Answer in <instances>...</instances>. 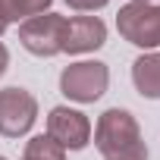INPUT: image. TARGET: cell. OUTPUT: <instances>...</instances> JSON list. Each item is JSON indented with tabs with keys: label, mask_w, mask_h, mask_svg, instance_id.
Masks as SVG:
<instances>
[{
	"label": "cell",
	"mask_w": 160,
	"mask_h": 160,
	"mask_svg": "<svg viewBox=\"0 0 160 160\" xmlns=\"http://www.w3.org/2000/svg\"><path fill=\"white\" fill-rule=\"evenodd\" d=\"M119 35L135 47H160V3H129L116 16Z\"/></svg>",
	"instance_id": "3"
},
{
	"label": "cell",
	"mask_w": 160,
	"mask_h": 160,
	"mask_svg": "<svg viewBox=\"0 0 160 160\" xmlns=\"http://www.w3.org/2000/svg\"><path fill=\"white\" fill-rule=\"evenodd\" d=\"M110 85V72L98 60H82V63H69L60 72V91L69 101L78 104H94Z\"/></svg>",
	"instance_id": "2"
},
{
	"label": "cell",
	"mask_w": 160,
	"mask_h": 160,
	"mask_svg": "<svg viewBox=\"0 0 160 160\" xmlns=\"http://www.w3.org/2000/svg\"><path fill=\"white\" fill-rule=\"evenodd\" d=\"M66 3H69L72 10H82V13H94V10L107 7L110 0H66Z\"/></svg>",
	"instance_id": "11"
},
{
	"label": "cell",
	"mask_w": 160,
	"mask_h": 160,
	"mask_svg": "<svg viewBox=\"0 0 160 160\" xmlns=\"http://www.w3.org/2000/svg\"><path fill=\"white\" fill-rule=\"evenodd\" d=\"M38 119V101L25 88H3L0 91V135L19 138Z\"/></svg>",
	"instance_id": "5"
},
{
	"label": "cell",
	"mask_w": 160,
	"mask_h": 160,
	"mask_svg": "<svg viewBox=\"0 0 160 160\" xmlns=\"http://www.w3.org/2000/svg\"><path fill=\"white\" fill-rule=\"evenodd\" d=\"M107 41V25L98 16H75L66 19L63 28V53H88Z\"/></svg>",
	"instance_id": "7"
},
{
	"label": "cell",
	"mask_w": 160,
	"mask_h": 160,
	"mask_svg": "<svg viewBox=\"0 0 160 160\" xmlns=\"http://www.w3.org/2000/svg\"><path fill=\"white\" fill-rule=\"evenodd\" d=\"M0 160H7V157H0Z\"/></svg>",
	"instance_id": "15"
},
{
	"label": "cell",
	"mask_w": 160,
	"mask_h": 160,
	"mask_svg": "<svg viewBox=\"0 0 160 160\" xmlns=\"http://www.w3.org/2000/svg\"><path fill=\"white\" fill-rule=\"evenodd\" d=\"M94 144L104 160H148V144L129 110L110 107L94 126Z\"/></svg>",
	"instance_id": "1"
},
{
	"label": "cell",
	"mask_w": 160,
	"mask_h": 160,
	"mask_svg": "<svg viewBox=\"0 0 160 160\" xmlns=\"http://www.w3.org/2000/svg\"><path fill=\"white\" fill-rule=\"evenodd\" d=\"M132 82L141 98H160V53H144L132 63Z\"/></svg>",
	"instance_id": "8"
},
{
	"label": "cell",
	"mask_w": 160,
	"mask_h": 160,
	"mask_svg": "<svg viewBox=\"0 0 160 160\" xmlns=\"http://www.w3.org/2000/svg\"><path fill=\"white\" fill-rule=\"evenodd\" d=\"M22 160H66V151H63L53 138H47V135H35V138L25 144Z\"/></svg>",
	"instance_id": "10"
},
{
	"label": "cell",
	"mask_w": 160,
	"mask_h": 160,
	"mask_svg": "<svg viewBox=\"0 0 160 160\" xmlns=\"http://www.w3.org/2000/svg\"><path fill=\"white\" fill-rule=\"evenodd\" d=\"M132 3H157V0H132Z\"/></svg>",
	"instance_id": "13"
},
{
	"label": "cell",
	"mask_w": 160,
	"mask_h": 160,
	"mask_svg": "<svg viewBox=\"0 0 160 160\" xmlns=\"http://www.w3.org/2000/svg\"><path fill=\"white\" fill-rule=\"evenodd\" d=\"M7 63H10V53H7V47L0 44V75L7 72Z\"/></svg>",
	"instance_id": "12"
},
{
	"label": "cell",
	"mask_w": 160,
	"mask_h": 160,
	"mask_svg": "<svg viewBox=\"0 0 160 160\" xmlns=\"http://www.w3.org/2000/svg\"><path fill=\"white\" fill-rule=\"evenodd\" d=\"M63 28H66L63 16L41 13L19 25V41L35 57H57V53H63Z\"/></svg>",
	"instance_id": "4"
},
{
	"label": "cell",
	"mask_w": 160,
	"mask_h": 160,
	"mask_svg": "<svg viewBox=\"0 0 160 160\" xmlns=\"http://www.w3.org/2000/svg\"><path fill=\"white\" fill-rule=\"evenodd\" d=\"M3 32H7V22H3V19H0V35H3Z\"/></svg>",
	"instance_id": "14"
},
{
	"label": "cell",
	"mask_w": 160,
	"mask_h": 160,
	"mask_svg": "<svg viewBox=\"0 0 160 160\" xmlns=\"http://www.w3.org/2000/svg\"><path fill=\"white\" fill-rule=\"evenodd\" d=\"M47 138H53L63 151H82L91 138V122L85 113L69 110V107H53L47 116Z\"/></svg>",
	"instance_id": "6"
},
{
	"label": "cell",
	"mask_w": 160,
	"mask_h": 160,
	"mask_svg": "<svg viewBox=\"0 0 160 160\" xmlns=\"http://www.w3.org/2000/svg\"><path fill=\"white\" fill-rule=\"evenodd\" d=\"M50 7V0H0V19L7 25L10 22H25L32 16H41L44 10Z\"/></svg>",
	"instance_id": "9"
}]
</instances>
